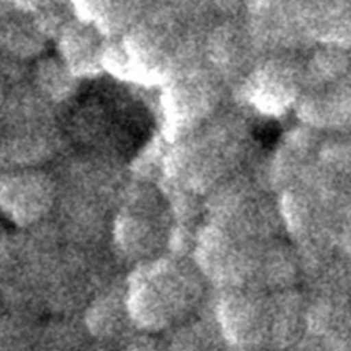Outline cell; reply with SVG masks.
Returning <instances> with one entry per match:
<instances>
[{
    "mask_svg": "<svg viewBox=\"0 0 351 351\" xmlns=\"http://www.w3.org/2000/svg\"><path fill=\"white\" fill-rule=\"evenodd\" d=\"M49 202L44 182L32 174H10L0 180V208L19 225L38 219Z\"/></svg>",
    "mask_w": 351,
    "mask_h": 351,
    "instance_id": "cell-6",
    "label": "cell"
},
{
    "mask_svg": "<svg viewBox=\"0 0 351 351\" xmlns=\"http://www.w3.org/2000/svg\"><path fill=\"white\" fill-rule=\"evenodd\" d=\"M270 351H293L306 337V295L298 288L269 293Z\"/></svg>",
    "mask_w": 351,
    "mask_h": 351,
    "instance_id": "cell-5",
    "label": "cell"
},
{
    "mask_svg": "<svg viewBox=\"0 0 351 351\" xmlns=\"http://www.w3.org/2000/svg\"><path fill=\"white\" fill-rule=\"evenodd\" d=\"M281 133V128L276 121H265L258 123L254 130V138L262 145V147H271L276 144Z\"/></svg>",
    "mask_w": 351,
    "mask_h": 351,
    "instance_id": "cell-11",
    "label": "cell"
},
{
    "mask_svg": "<svg viewBox=\"0 0 351 351\" xmlns=\"http://www.w3.org/2000/svg\"><path fill=\"white\" fill-rule=\"evenodd\" d=\"M118 351H165V341L154 337V335L136 332L119 346Z\"/></svg>",
    "mask_w": 351,
    "mask_h": 351,
    "instance_id": "cell-10",
    "label": "cell"
},
{
    "mask_svg": "<svg viewBox=\"0 0 351 351\" xmlns=\"http://www.w3.org/2000/svg\"><path fill=\"white\" fill-rule=\"evenodd\" d=\"M126 303L134 329L156 335L200 314L208 282L191 256L163 254L125 276Z\"/></svg>",
    "mask_w": 351,
    "mask_h": 351,
    "instance_id": "cell-1",
    "label": "cell"
},
{
    "mask_svg": "<svg viewBox=\"0 0 351 351\" xmlns=\"http://www.w3.org/2000/svg\"><path fill=\"white\" fill-rule=\"evenodd\" d=\"M82 325L93 341L122 344L134 329L126 303L125 276L117 274L88 302Z\"/></svg>",
    "mask_w": 351,
    "mask_h": 351,
    "instance_id": "cell-4",
    "label": "cell"
},
{
    "mask_svg": "<svg viewBox=\"0 0 351 351\" xmlns=\"http://www.w3.org/2000/svg\"><path fill=\"white\" fill-rule=\"evenodd\" d=\"M0 44L16 55L30 53L33 49V34L29 25L19 19H4L0 22Z\"/></svg>",
    "mask_w": 351,
    "mask_h": 351,
    "instance_id": "cell-9",
    "label": "cell"
},
{
    "mask_svg": "<svg viewBox=\"0 0 351 351\" xmlns=\"http://www.w3.org/2000/svg\"><path fill=\"white\" fill-rule=\"evenodd\" d=\"M78 126L86 128L88 143L122 156L140 148L151 132L145 108L110 85H93L78 108Z\"/></svg>",
    "mask_w": 351,
    "mask_h": 351,
    "instance_id": "cell-2",
    "label": "cell"
},
{
    "mask_svg": "<svg viewBox=\"0 0 351 351\" xmlns=\"http://www.w3.org/2000/svg\"><path fill=\"white\" fill-rule=\"evenodd\" d=\"M303 280L300 261L295 248L285 244L265 241L258 252L254 287L274 293L298 288Z\"/></svg>",
    "mask_w": 351,
    "mask_h": 351,
    "instance_id": "cell-7",
    "label": "cell"
},
{
    "mask_svg": "<svg viewBox=\"0 0 351 351\" xmlns=\"http://www.w3.org/2000/svg\"><path fill=\"white\" fill-rule=\"evenodd\" d=\"M165 351H229L206 307L196 317L171 329Z\"/></svg>",
    "mask_w": 351,
    "mask_h": 351,
    "instance_id": "cell-8",
    "label": "cell"
},
{
    "mask_svg": "<svg viewBox=\"0 0 351 351\" xmlns=\"http://www.w3.org/2000/svg\"><path fill=\"white\" fill-rule=\"evenodd\" d=\"M208 311L229 351H270V298L251 285L217 289Z\"/></svg>",
    "mask_w": 351,
    "mask_h": 351,
    "instance_id": "cell-3",
    "label": "cell"
}]
</instances>
